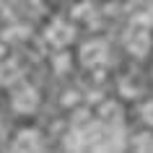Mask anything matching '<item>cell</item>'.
I'll return each instance as SVG.
<instances>
[{
  "instance_id": "cell-1",
  "label": "cell",
  "mask_w": 153,
  "mask_h": 153,
  "mask_svg": "<svg viewBox=\"0 0 153 153\" xmlns=\"http://www.w3.org/2000/svg\"><path fill=\"white\" fill-rule=\"evenodd\" d=\"M148 117H151V120H153V106H148Z\"/></svg>"
}]
</instances>
